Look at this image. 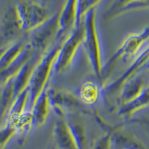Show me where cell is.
<instances>
[{
	"instance_id": "cell-4",
	"label": "cell",
	"mask_w": 149,
	"mask_h": 149,
	"mask_svg": "<svg viewBox=\"0 0 149 149\" xmlns=\"http://www.w3.org/2000/svg\"><path fill=\"white\" fill-rule=\"evenodd\" d=\"M84 28L81 22L71 31L70 35L60 46L54 66V74H61L73 66L83 48Z\"/></svg>"
},
{
	"instance_id": "cell-16",
	"label": "cell",
	"mask_w": 149,
	"mask_h": 149,
	"mask_svg": "<svg viewBox=\"0 0 149 149\" xmlns=\"http://www.w3.org/2000/svg\"><path fill=\"white\" fill-rule=\"evenodd\" d=\"M38 61L39 59H37V58L33 56L22 66V67L14 77V90L15 98L24 90L28 89L33 70Z\"/></svg>"
},
{
	"instance_id": "cell-25",
	"label": "cell",
	"mask_w": 149,
	"mask_h": 149,
	"mask_svg": "<svg viewBox=\"0 0 149 149\" xmlns=\"http://www.w3.org/2000/svg\"><path fill=\"white\" fill-rule=\"evenodd\" d=\"M85 0H77V17H76V25L75 26H78L82 22L83 15H82V8H83L84 3Z\"/></svg>"
},
{
	"instance_id": "cell-9",
	"label": "cell",
	"mask_w": 149,
	"mask_h": 149,
	"mask_svg": "<svg viewBox=\"0 0 149 149\" xmlns=\"http://www.w3.org/2000/svg\"><path fill=\"white\" fill-rule=\"evenodd\" d=\"M148 74L149 70H143L124 84L119 90L120 94L117 100L119 106L132 101L147 87L149 84V82H147V79H149Z\"/></svg>"
},
{
	"instance_id": "cell-17",
	"label": "cell",
	"mask_w": 149,
	"mask_h": 149,
	"mask_svg": "<svg viewBox=\"0 0 149 149\" xmlns=\"http://www.w3.org/2000/svg\"><path fill=\"white\" fill-rule=\"evenodd\" d=\"M27 110H31L29 107V90H24L19 94L12 102L8 113L5 117V124L12 125L19 117Z\"/></svg>"
},
{
	"instance_id": "cell-2",
	"label": "cell",
	"mask_w": 149,
	"mask_h": 149,
	"mask_svg": "<svg viewBox=\"0 0 149 149\" xmlns=\"http://www.w3.org/2000/svg\"><path fill=\"white\" fill-rule=\"evenodd\" d=\"M59 48L60 46L52 48L41 55L34 66L28 87L30 110L37 98L48 89L49 81L54 75V66Z\"/></svg>"
},
{
	"instance_id": "cell-6",
	"label": "cell",
	"mask_w": 149,
	"mask_h": 149,
	"mask_svg": "<svg viewBox=\"0 0 149 149\" xmlns=\"http://www.w3.org/2000/svg\"><path fill=\"white\" fill-rule=\"evenodd\" d=\"M59 30L58 14H56L50 17L42 26L30 32V39L28 43L35 53L45 54L50 49L53 41L58 39Z\"/></svg>"
},
{
	"instance_id": "cell-1",
	"label": "cell",
	"mask_w": 149,
	"mask_h": 149,
	"mask_svg": "<svg viewBox=\"0 0 149 149\" xmlns=\"http://www.w3.org/2000/svg\"><path fill=\"white\" fill-rule=\"evenodd\" d=\"M82 22L84 28L83 49L94 74L102 82L106 61L102 38L97 22L96 9L87 10L84 15Z\"/></svg>"
},
{
	"instance_id": "cell-24",
	"label": "cell",
	"mask_w": 149,
	"mask_h": 149,
	"mask_svg": "<svg viewBox=\"0 0 149 149\" xmlns=\"http://www.w3.org/2000/svg\"><path fill=\"white\" fill-rule=\"evenodd\" d=\"M102 0H85L83 8H82V15H83V17L87 10L92 8H95V7Z\"/></svg>"
},
{
	"instance_id": "cell-12",
	"label": "cell",
	"mask_w": 149,
	"mask_h": 149,
	"mask_svg": "<svg viewBox=\"0 0 149 149\" xmlns=\"http://www.w3.org/2000/svg\"><path fill=\"white\" fill-rule=\"evenodd\" d=\"M113 147L117 149H148L147 146L131 133L115 127L111 132Z\"/></svg>"
},
{
	"instance_id": "cell-13",
	"label": "cell",
	"mask_w": 149,
	"mask_h": 149,
	"mask_svg": "<svg viewBox=\"0 0 149 149\" xmlns=\"http://www.w3.org/2000/svg\"><path fill=\"white\" fill-rule=\"evenodd\" d=\"M77 17V0H66L63 8L58 14L59 34L61 38L65 33L70 31L75 27Z\"/></svg>"
},
{
	"instance_id": "cell-21",
	"label": "cell",
	"mask_w": 149,
	"mask_h": 149,
	"mask_svg": "<svg viewBox=\"0 0 149 149\" xmlns=\"http://www.w3.org/2000/svg\"><path fill=\"white\" fill-rule=\"evenodd\" d=\"M149 8V0H130L128 2L122 6L116 14L115 17L127 12Z\"/></svg>"
},
{
	"instance_id": "cell-26",
	"label": "cell",
	"mask_w": 149,
	"mask_h": 149,
	"mask_svg": "<svg viewBox=\"0 0 149 149\" xmlns=\"http://www.w3.org/2000/svg\"><path fill=\"white\" fill-rule=\"evenodd\" d=\"M132 122L136 123H140L146 125L149 127V119L148 118H140V119H134L132 120Z\"/></svg>"
},
{
	"instance_id": "cell-15",
	"label": "cell",
	"mask_w": 149,
	"mask_h": 149,
	"mask_svg": "<svg viewBox=\"0 0 149 149\" xmlns=\"http://www.w3.org/2000/svg\"><path fill=\"white\" fill-rule=\"evenodd\" d=\"M149 106V84L137 97L132 101L119 106L118 114L125 119L132 118L137 112Z\"/></svg>"
},
{
	"instance_id": "cell-19",
	"label": "cell",
	"mask_w": 149,
	"mask_h": 149,
	"mask_svg": "<svg viewBox=\"0 0 149 149\" xmlns=\"http://www.w3.org/2000/svg\"><path fill=\"white\" fill-rule=\"evenodd\" d=\"M64 118L67 121L78 149H84L86 144V132L84 126L80 122L72 118L70 115Z\"/></svg>"
},
{
	"instance_id": "cell-7",
	"label": "cell",
	"mask_w": 149,
	"mask_h": 149,
	"mask_svg": "<svg viewBox=\"0 0 149 149\" xmlns=\"http://www.w3.org/2000/svg\"><path fill=\"white\" fill-rule=\"evenodd\" d=\"M48 94L52 110L61 118L70 115L73 110L85 107L79 102L76 94L70 90L52 89L48 90Z\"/></svg>"
},
{
	"instance_id": "cell-5",
	"label": "cell",
	"mask_w": 149,
	"mask_h": 149,
	"mask_svg": "<svg viewBox=\"0 0 149 149\" xmlns=\"http://www.w3.org/2000/svg\"><path fill=\"white\" fill-rule=\"evenodd\" d=\"M15 8L23 32H31L50 18L46 5L32 0H21Z\"/></svg>"
},
{
	"instance_id": "cell-3",
	"label": "cell",
	"mask_w": 149,
	"mask_h": 149,
	"mask_svg": "<svg viewBox=\"0 0 149 149\" xmlns=\"http://www.w3.org/2000/svg\"><path fill=\"white\" fill-rule=\"evenodd\" d=\"M149 46V26L140 31L129 34L124 40L112 58L106 62L103 81L119 63L131 62Z\"/></svg>"
},
{
	"instance_id": "cell-22",
	"label": "cell",
	"mask_w": 149,
	"mask_h": 149,
	"mask_svg": "<svg viewBox=\"0 0 149 149\" xmlns=\"http://www.w3.org/2000/svg\"><path fill=\"white\" fill-rule=\"evenodd\" d=\"M17 135L15 129L11 125L5 124L3 127H0V149H5Z\"/></svg>"
},
{
	"instance_id": "cell-28",
	"label": "cell",
	"mask_w": 149,
	"mask_h": 149,
	"mask_svg": "<svg viewBox=\"0 0 149 149\" xmlns=\"http://www.w3.org/2000/svg\"><path fill=\"white\" fill-rule=\"evenodd\" d=\"M5 49H6V47L0 48V58H1V56L2 55V54H3V52H5Z\"/></svg>"
},
{
	"instance_id": "cell-29",
	"label": "cell",
	"mask_w": 149,
	"mask_h": 149,
	"mask_svg": "<svg viewBox=\"0 0 149 149\" xmlns=\"http://www.w3.org/2000/svg\"><path fill=\"white\" fill-rule=\"evenodd\" d=\"M48 1H49V0H42V4H44V5H45V3H46V2H47Z\"/></svg>"
},
{
	"instance_id": "cell-23",
	"label": "cell",
	"mask_w": 149,
	"mask_h": 149,
	"mask_svg": "<svg viewBox=\"0 0 149 149\" xmlns=\"http://www.w3.org/2000/svg\"><path fill=\"white\" fill-rule=\"evenodd\" d=\"M113 147L111 133L107 132L94 142L91 149H111Z\"/></svg>"
},
{
	"instance_id": "cell-18",
	"label": "cell",
	"mask_w": 149,
	"mask_h": 149,
	"mask_svg": "<svg viewBox=\"0 0 149 149\" xmlns=\"http://www.w3.org/2000/svg\"><path fill=\"white\" fill-rule=\"evenodd\" d=\"M26 44L22 42H17L6 47L0 58V72L8 70L19 58Z\"/></svg>"
},
{
	"instance_id": "cell-8",
	"label": "cell",
	"mask_w": 149,
	"mask_h": 149,
	"mask_svg": "<svg viewBox=\"0 0 149 149\" xmlns=\"http://www.w3.org/2000/svg\"><path fill=\"white\" fill-rule=\"evenodd\" d=\"M75 94L82 105L93 109L100 105L106 93L102 82L86 79L79 85Z\"/></svg>"
},
{
	"instance_id": "cell-14",
	"label": "cell",
	"mask_w": 149,
	"mask_h": 149,
	"mask_svg": "<svg viewBox=\"0 0 149 149\" xmlns=\"http://www.w3.org/2000/svg\"><path fill=\"white\" fill-rule=\"evenodd\" d=\"M51 110L52 107L49 102L47 89L37 98V100L36 101L31 110L33 118L34 128L40 127L44 125L47 121Z\"/></svg>"
},
{
	"instance_id": "cell-27",
	"label": "cell",
	"mask_w": 149,
	"mask_h": 149,
	"mask_svg": "<svg viewBox=\"0 0 149 149\" xmlns=\"http://www.w3.org/2000/svg\"><path fill=\"white\" fill-rule=\"evenodd\" d=\"M3 121V118L2 116V112H1V86H0V124Z\"/></svg>"
},
{
	"instance_id": "cell-10",
	"label": "cell",
	"mask_w": 149,
	"mask_h": 149,
	"mask_svg": "<svg viewBox=\"0 0 149 149\" xmlns=\"http://www.w3.org/2000/svg\"><path fill=\"white\" fill-rule=\"evenodd\" d=\"M23 31L15 5L4 13L0 20V42H8L18 37Z\"/></svg>"
},
{
	"instance_id": "cell-11",
	"label": "cell",
	"mask_w": 149,
	"mask_h": 149,
	"mask_svg": "<svg viewBox=\"0 0 149 149\" xmlns=\"http://www.w3.org/2000/svg\"><path fill=\"white\" fill-rule=\"evenodd\" d=\"M53 139L58 149H78L65 118H61L54 124Z\"/></svg>"
},
{
	"instance_id": "cell-20",
	"label": "cell",
	"mask_w": 149,
	"mask_h": 149,
	"mask_svg": "<svg viewBox=\"0 0 149 149\" xmlns=\"http://www.w3.org/2000/svg\"><path fill=\"white\" fill-rule=\"evenodd\" d=\"M15 129L17 135L25 134L34 128L33 118L31 110H27L22 114L11 125Z\"/></svg>"
}]
</instances>
